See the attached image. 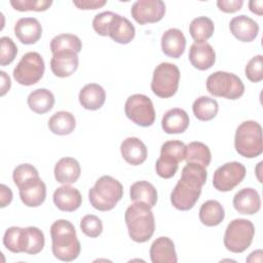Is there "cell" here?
Segmentation results:
<instances>
[{
	"label": "cell",
	"mask_w": 263,
	"mask_h": 263,
	"mask_svg": "<svg viewBox=\"0 0 263 263\" xmlns=\"http://www.w3.org/2000/svg\"><path fill=\"white\" fill-rule=\"evenodd\" d=\"M17 188L20 190L21 200L29 208L39 206L45 200L46 186L39 176L28 179Z\"/></svg>",
	"instance_id": "13"
},
{
	"label": "cell",
	"mask_w": 263,
	"mask_h": 263,
	"mask_svg": "<svg viewBox=\"0 0 263 263\" xmlns=\"http://www.w3.org/2000/svg\"><path fill=\"white\" fill-rule=\"evenodd\" d=\"M185 160L187 163H196L206 167L211 163L212 154L205 144L201 142H191L186 145Z\"/></svg>",
	"instance_id": "32"
},
{
	"label": "cell",
	"mask_w": 263,
	"mask_h": 263,
	"mask_svg": "<svg viewBox=\"0 0 263 263\" xmlns=\"http://www.w3.org/2000/svg\"><path fill=\"white\" fill-rule=\"evenodd\" d=\"M53 202L61 211L74 212L81 205L82 196L78 189L64 185L53 192Z\"/></svg>",
	"instance_id": "19"
},
{
	"label": "cell",
	"mask_w": 263,
	"mask_h": 263,
	"mask_svg": "<svg viewBox=\"0 0 263 263\" xmlns=\"http://www.w3.org/2000/svg\"><path fill=\"white\" fill-rule=\"evenodd\" d=\"M1 53H0V65L6 66L13 62L17 54V47L11 38L3 36L0 39Z\"/></svg>",
	"instance_id": "42"
},
{
	"label": "cell",
	"mask_w": 263,
	"mask_h": 263,
	"mask_svg": "<svg viewBox=\"0 0 263 263\" xmlns=\"http://www.w3.org/2000/svg\"><path fill=\"white\" fill-rule=\"evenodd\" d=\"M243 4L242 0H218L217 6L219 9L226 13H233L241 9Z\"/></svg>",
	"instance_id": "45"
},
{
	"label": "cell",
	"mask_w": 263,
	"mask_h": 263,
	"mask_svg": "<svg viewBox=\"0 0 263 263\" xmlns=\"http://www.w3.org/2000/svg\"><path fill=\"white\" fill-rule=\"evenodd\" d=\"M80 229L88 237H98L103 231V223L99 217L86 215L80 221Z\"/></svg>",
	"instance_id": "39"
},
{
	"label": "cell",
	"mask_w": 263,
	"mask_h": 263,
	"mask_svg": "<svg viewBox=\"0 0 263 263\" xmlns=\"http://www.w3.org/2000/svg\"><path fill=\"white\" fill-rule=\"evenodd\" d=\"M250 10L258 15H262L263 13V1L262 0H252L249 2Z\"/></svg>",
	"instance_id": "49"
},
{
	"label": "cell",
	"mask_w": 263,
	"mask_h": 263,
	"mask_svg": "<svg viewBox=\"0 0 263 263\" xmlns=\"http://www.w3.org/2000/svg\"><path fill=\"white\" fill-rule=\"evenodd\" d=\"M129 237L136 242L148 241L155 230V219L151 208L145 202H135L124 214Z\"/></svg>",
	"instance_id": "3"
},
{
	"label": "cell",
	"mask_w": 263,
	"mask_h": 263,
	"mask_svg": "<svg viewBox=\"0 0 263 263\" xmlns=\"http://www.w3.org/2000/svg\"><path fill=\"white\" fill-rule=\"evenodd\" d=\"M51 250L55 258L70 262L75 260L81 251L80 241L77 238L74 225L65 219L54 221L50 226Z\"/></svg>",
	"instance_id": "2"
},
{
	"label": "cell",
	"mask_w": 263,
	"mask_h": 263,
	"mask_svg": "<svg viewBox=\"0 0 263 263\" xmlns=\"http://www.w3.org/2000/svg\"><path fill=\"white\" fill-rule=\"evenodd\" d=\"M14 34L24 44L36 43L42 35V27L35 17H22L14 25Z\"/></svg>",
	"instance_id": "16"
},
{
	"label": "cell",
	"mask_w": 263,
	"mask_h": 263,
	"mask_svg": "<svg viewBox=\"0 0 263 263\" xmlns=\"http://www.w3.org/2000/svg\"><path fill=\"white\" fill-rule=\"evenodd\" d=\"M219 105L215 99L210 97H199L192 105V111L195 117L201 121L212 120L218 113Z\"/></svg>",
	"instance_id": "34"
},
{
	"label": "cell",
	"mask_w": 263,
	"mask_h": 263,
	"mask_svg": "<svg viewBox=\"0 0 263 263\" xmlns=\"http://www.w3.org/2000/svg\"><path fill=\"white\" fill-rule=\"evenodd\" d=\"M233 206L241 215H254L261 208V198L254 188H243L233 197Z\"/></svg>",
	"instance_id": "17"
},
{
	"label": "cell",
	"mask_w": 263,
	"mask_h": 263,
	"mask_svg": "<svg viewBox=\"0 0 263 263\" xmlns=\"http://www.w3.org/2000/svg\"><path fill=\"white\" fill-rule=\"evenodd\" d=\"M186 38L177 28L166 30L161 36V49L163 53L173 59H179L185 51Z\"/></svg>",
	"instance_id": "18"
},
{
	"label": "cell",
	"mask_w": 263,
	"mask_h": 263,
	"mask_svg": "<svg viewBox=\"0 0 263 263\" xmlns=\"http://www.w3.org/2000/svg\"><path fill=\"white\" fill-rule=\"evenodd\" d=\"M189 126L187 112L180 108L167 110L161 119V127L166 134H182Z\"/></svg>",
	"instance_id": "24"
},
{
	"label": "cell",
	"mask_w": 263,
	"mask_h": 263,
	"mask_svg": "<svg viewBox=\"0 0 263 263\" xmlns=\"http://www.w3.org/2000/svg\"><path fill=\"white\" fill-rule=\"evenodd\" d=\"M225 218V211L223 205L217 200H206L199 209L200 222L209 227L219 225Z\"/></svg>",
	"instance_id": "28"
},
{
	"label": "cell",
	"mask_w": 263,
	"mask_h": 263,
	"mask_svg": "<svg viewBox=\"0 0 263 263\" xmlns=\"http://www.w3.org/2000/svg\"><path fill=\"white\" fill-rule=\"evenodd\" d=\"M53 173L57 182L69 185L75 183L79 179L81 168L79 162L75 158L63 157L57 162Z\"/></svg>",
	"instance_id": "23"
},
{
	"label": "cell",
	"mask_w": 263,
	"mask_h": 263,
	"mask_svg": "<svg viewBox=\"0 0 263 263\" xmlns=\"http://www.w3.org/2000/svg\"><path fill=\"white\" fill-rule=\"evenodd\" d=\"M78 55L74 51H60L52 54L50 69L52 73L61 78L71 76L78 68Z\"/></svg>",
	"instance_id": "15"
},
{
	"label": "cell",
	"mask_w": 263,
	"mask_h": 263,
	"mask_svg": "<svg viewBox=\"0 0 263 263\" xmlns=\"http://www.w3.org/2000/svg\"><path fill=\"white\" fill-rule=\"evenodd\" d=\"M234 147L236 152L247 158H254L263 152L262 127L254 120L241 122L235 132Z\"/></svg>",
	"instance_id": "5"
},
{
	"label": "cell",
	"mask_w": 263,
	"mask_h": 263,
	"mask_svg": "<svg viewBox=\"0 0 263 263\" xmlns=\"http://www.w3.org/2000/svg\"><path fill=\"white\" fill-rule=\"evenodd\" d=\"M126 117L137 125L147 127L154 123L155 110L152 101L145 95L136 93L127 98L124 104Z\"/></svg>",
	"instance_id": "10"
},
{
	"label": "cell",
	"mask_w": 263,
	"mask_h": 263,
	"mask_svg": "<svg viewBox=\"0 0 263 263\" xmlns=\"http://www.w3.org/2000/svg\"><path fill=\"white\" fill-rule=\"evenodd\" d=\"M107 3L106 0H79L73 1V4L79 9H97L104 6Z\"/></svg>",
	"instance_id": "46"
},
{
	"label": "cell",
	"mask_w": 263,
	"mask_h": 263,
	"mask_svg": "<svg viewBox=\"0 0 263 263\" xmlns=\"http://www.w3.org/2000/svg\"><path fill=\"white\" fill-rule=\"evenodd\" d=\"M12 200V191L6 185H0V206L5 208Z\"/></svg>",
	"instance_id": "47"
},
{
	"label": "cell",
	"mask_w": 263,
	"mask_h": 263,
	"mask_svg": "<svg viewBox=\"0 0 263 263\" xmlns=\"http://www.w3.org/2000/svg\"><path fill=\"white\" fill-rule=\"evenodd\" d=\"M130 199L134 202H145L151 209L157 202L156 188L148 181L135 182L129 189Z\"/></svg>",
	"instance_id": "27"
},
{
	"label": "cell",
	"mask_w": 263,
	"mask_h": 263,
	"mask_svg": "<svg viewBox=\"0 0 263 263\" xmlns=\"http://www.w3.org/2000/svg\"><path fill=\"white\" fill-rule=\"evenodd\" d=\"M186 153V145L178 140L166 141L161 145L160 156L171 158L178 163L185 159Z\"/></svg>",
	"instance_id": "36"
},
{
	"label": "cell",
	"mask_w": 263,
	"mask_h": 263,
	"mask_svg": "<svg viewBox=\"0 0 263 263\" xmlns=\"http://www.w3.org/2000/svg\"><path fill=\"white\" fill-rule=\"evenodd\" d=\"M206 177L205 167L196 163H187L182 170L180 180L171 193L172 204L180 211L191 210L200 196Z\"/></svg>",
	"instance_id": "1"
},
{
	"label": "cell",
	"mask_w": 263,
	"mask_h": 263,
	"mask_svg": "<svg viewBox=\"0 0 263 263\" xmlns=\"http://www.w3.org/2000/svg\"><path fill=\"white\" fill-rule=\"evenodd\" d=\"M130 13L140 25L157 23L164 16L165 4L161 0H138L133 4Z\"/></svg>",
	"instance_id": "12"
},
{
	"label": "cell",
	"mask_w": 263,
	"mask_h": 263,
	"mask_svg": "<svg viewBox=\"0 0 263 263\" xmlns=\"http://www.w3.org/2000/svg\"><path fill=\"white\" fill-rule=\"evenodd\" d=\"M39 176L38 171L35 166H33L30 163H23L17 165L12 173V179L14 184L18 187L21 184H23L25 181H27L30 178Z\"/></svg>",
	"instance_id": "44"
},
{
	"label": "cell",
	"mask_w": 263,
	"mask_h": 263,
	"mask_svg": "<svg viewBox=\"0 0 263 263\" xmlns=\"http://www.w3.org/2000/svg\"><path fill=\"white\" fill-rule=\"evenodd\" d=\"M208 91L214 97L236 100L245 92V85L241 79L233 73L217 71L211 74L205 81Z\"/></svg>",
	"instance_id": "6"
},
{
	"label": "cell",
	"mask_w": 263,
	"mask_h": 263,
	"mask_svg": "<svg viewBox=\"0 0 263 263\" xmlns=\"http://www.w3.org/2000/svg\"><path fill=\"white\" fill-rule=\"evenodd\" d=\"M229 29L232 35L241 42L253 41L259 33V25L245 14L234 16L229 23Z\"/></svg>",
	"instance_id": "14"
},
{
	"label": "cell",
	"mask_w": 263,
	"mask_h": 263,
	"mask_svg": "<svg viewBox=\"0 0 263 263\" xmlns=\"http://www.w3.org/2000/svg\"><path fill=\"white\" fill-rule=\"evenodd\" d=\"M80 105L86 110L100 109L106 100V92L104 88L97 83H89L84 85L78 96Z\"/></svg>",
	"instance_id": "25"
},
{
	"label": "cell",
	"mask_w": 263,
	"mask_h": 263,
	"mask_svg": "<svg viewBox=\"0 0 263 263\" xmlns=\"http://www.w3.org/2000/svg\"><path fill=\"white\" fill-rule=\"evenodd\" d=\"M27 102L29 108L33 112L44 114L52 109L54 105V97L50 90L46 88H38L28 96Z\"/></svg>",
	"instance_id": "29"
},
{
	"label": "cell",
	"mask_w": 263,
	"mask_h": 263,
	"mask_svg": "<svg viewBox=\"0 0 263 263\" xmlns=\"http://www.w3.org/2000/svg\"><path fill=\"white\" fill-rule=\"evenodd\" d=\"M246 167L237 161L226 162L219 166L213 177V185L218 191L227 192L235 188L246 177Z\"/></svg>",
	"instance_id": "11"
},
{
	"label": "cell",
	"mask_w": 263,
	"mask_h": 263,
	"mask_svg": "<svg viewBox=\"0 0 263 263\" xmlns=\"http://www.w3.org/2000/svg\"><path fill=\"white\" fill-rule=\"evenodd\" d=\"M180 70L172 63H160L153 72L151 90L159 98L173 97L179 87Z\"/></svg>",
	"instance_id": "8"
},
{
	"label": "cell",
	"mask_w": 263,
	"mask_h": 263,
	"mask_svg": "<svg viewBox=\"0 0 263 263\" xmlns=\"http://www.w3.org/2000/svg\"><path fill=\"white\" fill-rule=\"evenodd\" d=\"M179 167V163L171 158L159 156V158L156 160L155 170L159 177L163 179H170L175 176Z\"/></svg>",
	"instance_id": "43"
},
{
	"label": "cell",
	"mask_w": 263,
	"mask_h": 263,
	"mask_svg": "<svg viewBox=\"0 0 263 263\" xmlns=\"http://www.w3.org/2000/svg\"><path fill=\"white\" fill-rule=\"evenodd\" d=\"M45 65L42 57L36 51L25 53L13 69L14 80L26 86L37 83L43 76Z\"/></svg>",
	"instance_id": "9"
},
{
	"label": "cell",
	"mask_w": 263,
	"mask_h": 263,
	"mask_svg": "<svg viewBox=\"0 0 263 263\" xmlns=\"http://www.w3.org/2000/svg\"><path fill=\"white\" fill-rule=\"evenodd\" d=\"M0 74H1V81H2L1 82V96H4L9 90L11 82H10L9 76L4 71H1Z\"/></svg>",
	"instance_id": "48"
},
{
	"label": "cell",
	"mask_w": 263,
	"mask_h": 263,
	"mask_svg": "<svg viewBox=\"0 0 263 263\" xmlns=\"http://www.w3.org/2000/svg\"><path fill=\"white\" fill-rule=\"evenodd\" d=\"M255 234L254 224L247 219L231 221L224 234V246L232 253H242L252 243Z\"/></svg>",
	"instance_id": "7"
},
{
	"label": "cell",
	"mask_w": 263,
	"mask_h": 263,
	"mask_svg": "<svg viewBox=\"0 0 263 263\" xmlns=\"http://www.w3.org/2000/svg\"><path fill=\"white\" fill-rule=\"evenodd\" d=\"M136 30L134 25L124 16L117 14L110 32V37L113 41L120 44H127L135 38Z\"/></svg>",
	"instance_id": "31"
},
{
	"label": "cell",
	"mask_w": 263,
	"mask_h": 263,
	"mask_svg": "<svg viewBox=\"0 0 263 263\" xmlns=\"http://www.w3.org/2000/svg\"><path fill=\"white\" fill-rule=\"evenodd\" d=\"M152 263H176L178 261L174 241L167 236L156 238L150 248Z\"/></svg>",
	"instance_id": "21"
},
{
	"label": "cell",
	"mask_w": 263,
	"mask_h": 263,
	"mask_svg": "<svg viewBox=\"0 0 263 263\" xmlns=\"http://www.w3.org/2000/svg\"><path fill=\"white\" fill-rule=\"evenodd\" d=\"M189 61L191 65L201 71L210 69L216 61V53L211 44L193 43L189 49Z\"/></svg>",
	"instance_id": "20"
},
{
	"label": "cell",
	"mask_w": 263,
	"mask_h": 263,
	"mask_svg": "<svg viewBox=\"0 0 263 263\" xmlns=\"http://www.w3.org/2000/svg\"><path fill=\"white\" fill-rule=\"evenodd\" d=\"M245 73L247 78L252 82H260L263 79V57L262 54L255 55L252 58L246 68Z\"/></svg>",
	"instance_id": "40"
},
{
	"label": "cell",
	"mask_w": 263,
	"mask_h": 263,
	"mask_svg": "<svg viewBox=\"0 0 263 263\" xmlns=\"http://www.w3.org/2000/svg\"><path fill=\"white\" fill-rule=\"evenodd\" d=\"M117 17V13L112 11H104L97 14L92 20L93 30L101 36H109L113 24Z\"/></svg>",
	"instance_id": "37"
},
{
	"label": "cell",
	"mask_w": 263,
	"mask_h": 263,
	"mask_svg": "<svg viewBox=\"0 0 263 263\" xmlns=\"http://www.w3.org/2000/svg\"><path fill=\"white\" fill-rule=\"evenodd\" d=\"M4 247L12 253H26L29 246L27 228L12 226L6 229L3 236Z\"/></svg>",
	"instance_id": "26"
},
{
	"label": "cell",
	"mask_w": 263,
	"mask_h": 263,
	"mask_svg": "<svg viewBox=\"0 0 263 263\" xmlns=\"http://www.w3.org/2000/svg\"><path fill=\"white\" fill-rule=\"evenodd\" d=\"M27 230L29 234V246L26 253L30 255H36L40 253L44 248V234L39 228L34 226L27 227Z\"/></svg>",
	"instance_id": "41"
},
{
	"label": "cell",
	"mask_w": 263,
	"mask_h": 263,
	"mask_svg": "<svg viewBox=\"0 0 263 263\" xmlns=\"http://www.w3.org/2000/svg\"><path fill=\"white\" fill-rule=\"evenodd\" d=\"M214 30V23L208 16L195 17L189 25V33L195 43H204L212 37Z\"/></svg>",
	"instance_id": "33"
},
{
	"label": "cell",
	"mask_w": 263,
	"mask_h": 263,
	"mask_svg": "<svg viewBox=\"0 0 263 263\" xmlns=\"http://www.w3.org/2000/svg\"><path fill=\"white\" fill-rule=\"evenodd\" d=\"M76 126V120L72 113L68 111L55 112L48 120V128L51 133L60 136L71 134Z\"/></svg>",
	"instance_id": "30"
},
{
	"label": "cell",
	"mask_w": 263,
	"mask_h": 263,
	"mask_svg": "<svg viewBox=\"0 0 263 263\" xmlns=\"http://www.w3.org/2000/svg\"><path fill=\"white\" fill-rule=\"evenodd\" d=\"M81 48V40L73 34H60L53 37L50 41V50L52 54L60 51H74L78 53Z\"/></svg>",
	"instance_id": "35"
},
{
	"label": "cell",
	"mask_w": 263,
	"mask_h": 263,
	"mask_svg": "<svg viewBox=\"0 0 263 263\" xmlns=\"http://www.w3.org/2000/svg\"><path fill=\"white\" fill-rule=\"evenodd\" d=\"M11 6L18 11H45L52 4L51 0H10Z\"/></svg>",
	"instance_id": "38"
},
{
	"label": "cell",
	"mask_w": 263,
	"mask_h": 263,
	"mask_svg": "<svg viewBox=\"0 0 263 263\" xmlns=\"http://www.w3.org/2000/svg\"><path fill=\"white\" fill-rule=\"evenodd\" d=\"M123 196V186L111 176L99 178L88 191V199L93 209L102 212L111 211Z\"/></svg>",
	"instance_id": "4"
},
{
	"label": "cell",
	"mask_w": 263,
	"mask_h": 263,
	"mask_svg": "<svg viewBox=\"0 0 263 263\" xmlns=\"http://www.w3.org/2000/svg\"><path fill=\"white\" fill-rule=\"evenodd\" d=\"M120 152L124 160L132 165H140L147 158L146 145L136 137L124 139L120 145Z\"/></svg>",
	"instance_id": "22"
}]
</instances>
